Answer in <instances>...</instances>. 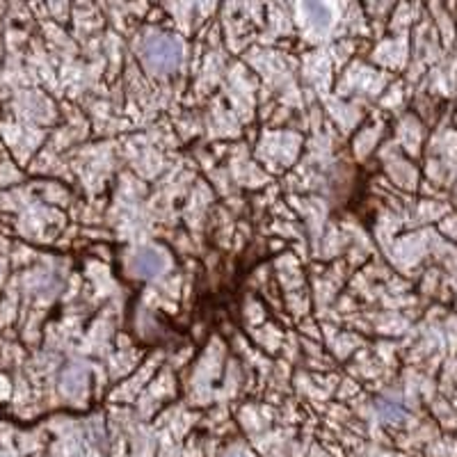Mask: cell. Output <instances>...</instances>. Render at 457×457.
<instances>
[{"label": "cell", "mask_w": 457, "mask_h": 457, "mask_svg": "<svg viewBox=\"0 0 457 457\" xmlns=\"http://www.w3.org/2000/svg\"><path fill=\"white\" fill-rule=\"evenodd\" d=\"M144 58L154 71L170 73L179 67V62H181V46L176 39H172V37L154 35V37H149L144 44Z\"/></svg>", "instance_id": "1"}, {"label": "cell", "mask_w": 457, "mask_h": 457, "mask_svg": "<svg viewBox=\"0 0 457 457\" xmlns=\"http://www.w3.org/2000/svg\"><path fill=\"white\" fill-rule=\"evenodd\" d=\"M161 265H163V261L158 254H154V251H139L135 258V268L142 277H154L158 270H161Z\"/></svg>", "instance_id": "2"}]
</instances>
